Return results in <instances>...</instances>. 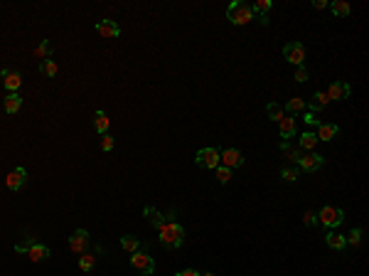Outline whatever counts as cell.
I'll list each match as a JSON object with an SVG mask.
<instances>
[{"label": "cell", "instance_id": "cell-1", "mask_svg": "<svg viewBox=\"0 0 369 276\" xmlns=\"http://www.w3.org/2000/svg\"><path fill=\"white\" fill-rule=\"evenodd\" d=\"M160 244L165 247V249H180L182 247V242H184V229H182V224H177V222H165L160 229Z\"/></svg>", "mask_w": 369, "mask_h": 276}, {"label": "cell", "instance_id": "cell-2", "mask_svg": "<svg viewBox=\"0 0 369 276\" xmlns=\"http://www.w3.org/2000/svg\"><path fill=\"white\" fill-rule=\"evenodd\" d=\"M226 20L234 22V25H249V22L254 20V10H251L249 3H244V0H234V3L226 8Z\"/></svg>", "mask_w": 369, "mask_h": 276}, {"label": "cell", "instance_id": "cell-3", "mask_svg": "<svg viewBox=\"0 0 369 276\" xmlns=\"http://www.w3.org/2000/svg\"><path fill=\"white\" fill-rule=\"evenodd\" d=\"M317 220H320L322 227L335 229V227H340V224H342V220H345V212H342L340 207H332V205H328V207H322V210L317 212Z\"/></svg>", "mask_w": 369, "mask_h": 276}, {"label": "cell", "instance_id": "cell-4", "mask_svg": "<svg viewBox=\"0 0 369 276\" xmlns=\"http://www.w3.org/2000/svg\"><path fill=\"white\" fill-rule=\"evenodd\" d=\"M283 57L295 64V67H303V62H305V45H300V42H288L286 47H283Z\"/></svg>", "mask_w": 369, "mask_h": 276}, {"label": "cell", "instance_id": "cell-5", "mask_svg": "<svg viewBox=\"0 0 369 276\" xmlns=\"http://www.w3.org/2000/svg\"><path fill=\"white\" fill-rule=\"evenodd\" d=\"M130 264H133V269H138L141 274H146V276H150L155 271V261H153V257L146 254V252H133Z\"/></svg>", "mask_w": 369, "mask_h": 276}, {"label": "cell", "instance_id": "cell-6", "mask_svg": "<svg viewBox=\"0 0 369 276\" xmlns=\"http://www.w3.org/2000/svg\"><path fill=\"white\" fill-rule=\"evenodd\" d=\"M195 163H197L200 168H209V170H214V168L219 166V150H217V148H202V150H197Z\"/></svg>", "mask_w": 369, "mask_h": 276}, {"label": "cell", "instance_id": "cell-7", "mask_svg": "<svg viewBox=\"0 0 369 276\" xmlns=\"http://www.w3.org/2000/svg\"><path fill=\"white\" fill-rule=\"evenodd\" d=\"M322 163H325V158L320 155V153H303L300 155V161H298V166H300V170H305V173H315V170H320L322 168Z\"/></svg>", "mask_w": 369, "mask_h": 276}, {"label": "cell", "instance_id": "cell-8", "mask_svg": "<svg viewBox=\"0 0 369 276\" xmlns=\"http://www.w3.org/2000/svg\"><path fill=\"white\" fill-rule=\"evenodd\" d=\"M86 247H89V232L86 229H76L72 237H69V249H72L74 254H84L86 252Z\"/></svg>", "mask_w": 369, "mask_h": 276}, {"label": "cell", "instance_id": "cell-9", "mask_svg": "<svg viewBox=\"0 0 369 276\" xmlns=\"http://www.w3.org/2000/svg\"><path fill=\"white\" fill-rule=\"evenodd\" d=\"M219 163H224V168H239L244 166V155H241L237 148H224V150H219Z\"/></svg>", "mask_w": 369, "mask_h": 276}, {"label": "cell", "instance_id": "cell-10", "mask_svg": "<svg viewBox=\"0 0 369 276\" xmlns=\"http://www.w3.org/2000/svg\"><path fill=\"white\" fill-rule=\"evenodd\" d=\"M350 94H352L350 84H345V82H335V84L328 87L325 96H328V101H342V99H347Z\"/></svg>", "mask_w": 369, "mask_h": 276}, {"label": "cell", "instance_id": "cell-11", "mask_svg": "<svg viewBox=\"0 0 369 276\" xmlns=\"http://www.w3.org/2000/svg\"><path fill=\"white\" fill-rule=\"evenodd\" d=\"M25 183H27V170H25V168H15V170H10L8 178H5V185H8L10 190H20Z\"/></svg>", "mask_w": 369, "mask_h": 276}, {"label": "cell", "instance_id": "cell-12", "mask_svg": "<svg viewBox=\"0 0 369 276\" xmlns=\"http://www.w3.org/2000/svg\"><path fill=\"white\" fill-rule=\"evenodd\" d=\"M337 133H340V129H337V124H328V121H320V126H317V141H332V138H337Z\"/></svg>", "mask_w": 369, "mask_h": 276}, {"label": "cell", "instance_id": "cell-13", "mask_svg": "<svg viewBox=\"0 0 369 276\" xmlns=\"http://www.w3.org/2000/svg\"><path fill=\"white\" fill-rule=\"evenodd\" d=\"M295 116H286V119H281L278 121V133H281V138L283 141H288V138H295Z\"/></svg>", "mask_w": 369, "mask_h": 276}, {"label": "cell", "instance_id": "cell-14", "mask_svg": "<svg viewBox=\"0 0 369 276\" xmlns=\"http://www.w3.org/2000/svg\"><path fill=\"white\" fill-rule=\"evenodd\" d=\"M96 32L104 37H118L121 35V30H118V25L113 22V20H99L96 22Z\"/></svg>", "mask_w": 369, "mask_h": 276}, {"label": "cell", "instance_id": "cell-15", "mask_svg": "<svg viewBox=\"0 0 369 276\" xmlns=\"http://www.w3.org/2000/svg\"><path fill=\"white\" fill-rule=\"evenodd\" d=\"M254 15H258V22L261 25H268V10H271V0H256L251 5Z\"/></svg>", "mask_w": 369, "mask_h": 276}, {"label": "cell", "instance_id": "cell-16", "mask_svg": "<svg viewBox=\"0 0 369 276\" xmlns=\"http://www.w3.org/2000/svg\"><path fill=\"white\" fill-rule=\"evenodd\" d=\"M27 254H30V259L35 261V264H39V261H47L50 259V247H44V244H30V249H27Z\"/></svg>", "mask_w": 369, "mask_h": 276}, {"label": "cell", "instance_id": "cell-17", "mask_svg": "<svg viewBox=\"0 0 369 276\" xmlns=\"http://www.w3.org/2000/svg\"><path fill=\"white\" fill-rule=\"evenodd\" d=\"M3 79H5V89L13 94L20 89V84H22V76L18 72H10V69H3Z\"/></svg>", "mask_w": 369, "mask_h": 276}, {"label": "cell", "instance_id": "cell-18", "mask_svg": "<svg viewBox=\"0 0 369 276\" xmlns=\"http://www.w3.org/2000/svg\"><path fill=\"white\" fill-rule=\"evenodd\" d=\"M325 242H328L330 249H337V252L345 249V244H347V242H345V234H340V232H335V229H330V232L325 234Z\"/></svg>", "mask_w": 369, "mask_h": 276}, {"label": "cell", "instance_id": "cell-19", "mask_svg": "<svg viewBox=\"0 0 369 276\" xmlns=\"http://www.w3.org/2000/svg\"><path fill=\"white\" fill-rule=\"evenodd\" d=\"M328 96H325V92H317V94H313V99H310V111L313 113H320V111H325L328 109Z\"/></svg>", "mask_w": 369, "mask_h": 276}, {"label": "cell", "instance_id": "cell-20", "mask_svg": "<svg viewBox=\"0 0 369 276\" xmlns=\"http://www.w3.org/2000/svg\"><path fill=\"white\" fill-rule=\"evenodd\" d=\"M315 143H317V136H315L313 131H305L300 136V141H298V148L300 150H315Z\"/></svg>", "mask_w": 369, "mask_h": 276}, {"label": "cell", "instance_id": "cell-21", "mask_svg": "<svg viewBox=\"0 0 369 276\" xmlns=\"http://www.w3.org/2000/svg\"><path fill=\"white\" fill-rule=\"evenodd\" d=\"M281 153H283L288 161H293V163H298V161H300V155H303V150H300V148H293L288 141H283V143H281Z\"/></svg>", "mask_w": 369, "mask_h": 276}, {"label": "cell", "instance_id": "cell-22", "mask_svg": "<svg viewBox=\"0 0 369 276\" xmlns=\"http://www.w3.org/2000/svg\"><path fill=\"white\" fill-rule=\"evenodd\" d=\"M283 111H286V116H295V113H300V111H305V101L303 99H291L286 106H283Z\"/></svg>", "mask_w": 369, "mask_h": 276}, {"label": "cell", "instance_id": "cell-23", "mask_svg": "<svg viewBox=\"0 0 369 276\" xmlns=\"http://www.w3.org/2000/svg\"><path fill=\"white\" fill-rule=\"evenodd\" d=\"M109 116H106V113H104V111H96V116H94V129L99 131V133H101V136H104V133H106V131H109Z\"/></svg>", "mask_w": 369, "mask_h": 276}, {"label": "cell", "instance_id": "cell-24", "mask_svg": "<svg viewBox=\"0 0 369 276\" xmlns=\"http://www.w3.org/2000/svg\"><path fill=\"white\" fill-rule=\"evenodd\" d=\"M20 106H22V99H20L15 92L5 96V111H8V113H15V111H20Z\"/></svg>", "mask_w": 369, "mask_h": 276}, {"label": "cell", "instance_id": "cell-25", "mask_svg": "<svg viewBox=\"0 0 369 276\" xmlns=\"http://www.w3.org/2000/svg\"><path fill=\"white\" fill-rule=\"evenodd\" d=\"M330 10L337 15V18H347V15H350V3H345V0H335V3H330Z\"/></svg>", "mask_w": 369, "mask_h": 276}, {"label": "cell", "instance_id": "cell-26", "mask_svg": "<svg viewBox=\"0 0 369 276\" xmlns=\"http://www.w3.org/2000/svg\"><path fill=\"white\" fill-rule=\"evenodd\" d=\"M266 113H268V119H273V121H281V119H286V111H283V106H281V104H276V101H271V104L266 106Z\"/></svg>", "mask_w": 369, "mask_h": 276}, {"label": "cell", "instance_id": "cell-27", "mask_svg": "<svg viewBox=\"0 0 369 276\" xmlns=\"http://www.w3.org/2000/svg\"><path fill=\"white\" fill-rule=\"evenodd\" d=\"M146 215H148V220H150V224H153V227H158V229L165 224V217H163L155 207H146Z\"/></svg>", "mask_w": 369, "mask_h": 276}, {"label": "cell", "instance_id": "cell-28", "mask_svg": "<svg viewBox=\"0 0 369 276\" xmlns=\"http://www.w3.org/2000/svg\"><path fill=\"white\" fill-rule=\"evenodd\" d=\"M94 264H96V257H94V254H86V252H84V254L79 257V269H81L84 274H89V271H91Z\"/></svg>", "mask_w": 369, "mask_h": 276}, {"label": "cell", "instance_id": "cell-29", "mask_svg": "<svg viewBox=\"0 0 369 276\" xmlns=\"http://www.w3.org/2000/svg\"><path fill=\"white\" fill-rule=\"evenodd\" d=\"M281 178H283V180H288V183H295V180L300 178V170H298V168L286 166L283 170H281Z\"/></svg>", "mask_w": 369, "mask_h": 276}, {"label": "cell", "instance_id": "cell-30", "mask_svg": "<svg viewBox=\"0 0 369 276\" xmlns=\"http://www.w3.org/2000/svg\"><path fill=\"white\" fill-rule=\"evenodd\" d=\"M121 247L126 249V252H138V237H133V234H126L123 240H121Z\"/></svg>", "mask_w": 369, "mask_h": 276}, {"label": "cell", "instance_id": "cell-31", "mask_svg": "<svg viewBox=\"0 0 369 276\" xmlns=\"http://www.w3.org/2000/svg\"><path fill=\"white\" fill-rule=\"evenodd\" d=\"M214 170H217V180H219L221 185H226V183H229V180H232V170H229V168L217 166V168H214Z\"/></svg>", "mask_w": 369, "mask_h": 276}, {"label": "cell", "instance_id": "cell-32", "mask_svg": "<svg viewBox=\"0 0 369 276\" xmlns=\"http://www.w3.org/2000/svg\"><path fill=\"white\" fill-rule=\"evenodd\" d=\"M42 72L47 74V76H57V72H59V69H57V62H55V59H44V62H42Z\"/></svg>", "mask_w": 369, "mask_h": 276}, {"label": "cell", "instance_id": "cell-33", "mask_svg": "<svg viewBox=\"0 0 369 276\" xmlns=\"http://www.w3.org/2000/svg\"><path fill=\"white\" fill-rule=\"evenodd\" d=\"M39 59H50V55H52V45L50 42H42L39 47H37V52H35Z\"/></svg>", "mask_w": 369, "mask_h": 276}, {"label": "cell", "instance_id": "cell-34", "mask_svg": "<svg viewBox=\"0 0 369 276\" xmlns=\"http://www.w3.org/2000/svg\"><path fill=\"white\" fill-rule=\"evenodd\" d=\"M345 242H347V244H359V242H362V229H359V227H357V229H352L350 234L345 237Z\"/></svg>", "mask_w": 369, "mask_h": 276}, {"label": "cell", "instance_id": "cell-35", "mask_svg": "<svg viewBox=\"0 0 369 276\" xmlns=\"http://www.w3.org/2000/svg\"><path fill=\"white\" fill-rule=\"evenodd\" d=\"M113 146H116V141H113V136H109V133H104V138H101V148L109 153V150H113Z\"/></svg>", "mask_w": 369, "mask_h": 276}, {"label": "cell", "instance_id": "cell-36", "mask_svg": "<svg viewBox=\"0 0 369 276\" xmlns=\"http://www.w3.org/2000/svg\"><path fill=\"white\" fill-rule=\"evenodd\" d=\"M303 119H305V124H308V126H320V119H317V113H313V111H308Z\"/></svg>", "mask_w": 369, "mask_h": 276}, {"label": "cell", "instance_id": "cell-37", "mask_svg": "<svg viewBox=\"0 0 369 276\" xmlns=\"http://www.w3.org/2000/svg\"><path fill=\"white\" fill-rule=\"evenodd\" d=\"M295 82H300V84L308 82V69H305V67H298V69H295Z\"/></svg>", "mask_w": 369, "mask_h": 276}, {"label": "cell", "instance_id": "cell-38", "mask_svg": "<svg viewBox=\"0 0 369 276\" xmlns=\"http://www.w3.org/2000/svg\"><path fill=\"white\" fill-rule=\"evenodd\" d=\"M30 244H32V240L20 242V244H15V252H20V254H22V252H27V249H30Z\"/></svg>", "mask_w": 369, "mask_h": 276}, {"label": "cell", "instance_id": "cell-39", "mask_svg": "<svg viewBox=\"0 0 369 276\" xmlns=\"http://www.w3.org/2000/svg\"><path fill=\"white\" fill-rule=\"evenodd\" d=\"M303 222H305V224H315V222H317V217H315V212H305V217H303Z\"/></svg>", "mask_w": 369, "mask_h": 276}, {"label": "cell", "instance_id": "cell-40", "mask_svg": "<svg viewBox=\"0 0 369 276\" xmlns=\"http://www.w3.org/2000/svg\"><path fill=\"white\" fill-rule=\"evenodd\" d=\"M313 5L317 8V10H325V8H330V3H328V0H313Z\"/></svg>", "mask_w": 369, "mask_h": 276}, {"label": "cell", "instance_id": "cell-41", "mask_svg": "<svg viewBox=\"0 0 369 276\" xmlns=\"http://www.w3.org/2000/svg\"><path fill=\"white\" fill-rule=\"evenodd\" d=\"M175 276H200V274H197L195 269H184V271H177Z\"/></svg>", "mask_w": 369, "mask_h": 276}, {"label": "cell", "instance_id": "cell-42", "mask_svg": "<svg viewBox=\"0 0 369 276\" xmlns=\"http://www.w3.org/2000/svg\"><path fill=\"white\" fill-rule=\"evenodd\" d=\"M200 276H214V274H200Z\"/></svg>", "mask_w": 369, "mask_h": 276}]
</instances>
